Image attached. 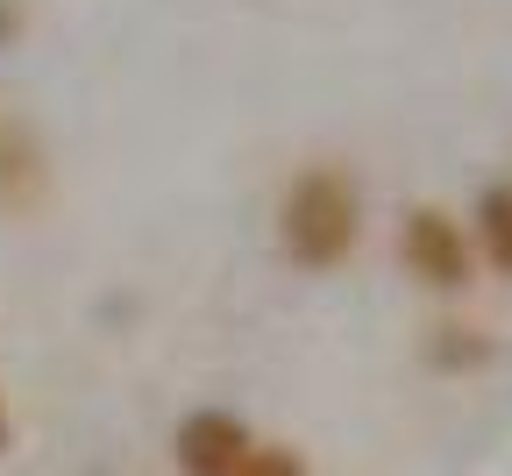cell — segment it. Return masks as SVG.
I'll return each instance as SVG.
<instances>
[{
  "label": "cell",
  "instance_id": "9",
  "mask_svg": "<svg viewBox=\"0 0 512 476\" xmlns=\"http://www.w3.org/2000/svg\"><path fill=\"white\" fill-rule=\"evenodd\" d=\"M8 441H15V427H8V405H0V455H8Z\"/></svg>",
  "mask_w": 512,
  "mask_h": 476
},
{
  "label": "cell",
  "instance_id": "3",
  "mask_svg": "<svg viewBox=\"0 0 512 476\" xmlns=\"http://www.w3.org/2000/svg\"><path fill=\"white\" fill-rule=\"evenodd\" d=\"M249 427L235 413H221V405H207V413H185L178 434H171V455L185 476H235V462L249 455Z\"/></svg>",
  "mask_w": 512,
  "mask_h": 476
},
{
  "label": "cell",
  "instance_id": "7",
  "mask_svg": "<svg viewBox=\"0 0 512 476\" xmlns=\"http://www.w3.org/2000/svg\"><path fill=\"white\" fill-rule=\"evenodd\" d=\"M235 476H306V455H299V448H278V441H256V448L235 462Z\"/></svg>",
  "mask_w": 512,
  "mask_h": 476
},
{
  "label": "cell",
  "instance_id": "5",
  "mask_svg": "<svg viewBox=\"0 0 512 476\" xmlns=\"http://www.w3.org/2000/svg\"><path fill=\"white\" fill-rule=\"evenodd\" d=\"M477 235H484V256L512 278V185H484V199H477Z\"/></svg>",
  "mask_w": 512,
  "mask_h": 476
},
{
  "label": "cell",
  "instance_id": "6",
  "mask_svg": "<svg viewBox=\"0 0 512 476\" xmlns=\"http://www.w3.org/2000/svg\"><path fill=\"white\" fill-rule=\"evenodd\" d=\"M427 356H434L441 370H463V363H484V356H491V342H484L477 327H434Z\"/></svg>",
  "mask_w": 512,
  "mask_h": 476
},
{
  "label": "cell",
  "instance_id": "8",
  "mask_svg": "<svg viewBox=\"0 0 512 476\" xmlns=\"http://www.w3.org/2000/svg\"><path fill=\"white\" fill-rule=\"evenodd\" d=\"M22 22H29V15H22V0H0V50L22 36Z\"/></svg>",
  "mask_w": 512,
  "mask_h": 476
},
{
  "label": "cell",
  "instance_id": "1",
  "mask_svg": "<svg viewBox=\"0 0 512 476\" xmlns=\"http://www.w3.org/2000/svg\"><path fill=\"white\" fill-rule=\"evenodd\" d=\"M363 242V192L335 164H306L278 199V249L299 270H335Z\"/></svg>",
  "mask_w": 512,
  "mask_h": 476
},
{
  "label": "cell",
  "instance_id": "2",
  "mask_svg": "<svg viewBox=\"0 0 512 476\" xmlns=\"http://www.w3.org/2000/svg\"><path fill=\"white\" fill-rule=\"evenodd\" d=\"M399 256H406L413 278L434 285V292H463L470 270H477V256H470V242H463V221L441 214V207H413V214H406Z\"/></svg>",
  "mask_w": 512,
  "mask_h": 476
},
{
  "label": "cell",
  "instance_id": "4",
  "mask_svg": "<svg viewBox=\"0 0 512 476\" xmlns=\"http://www.w3.org/2000/svg\"><path fill=\"white\" fill-rule=\"evenodd\" d=\"M36 185H43V164H36V150H29V135H22V128H0V199L22 207Z\"/></svg>",
  "mask_w": 512,
  "mask_h": 476
}]
</instances>
